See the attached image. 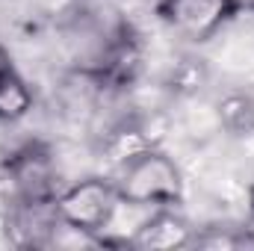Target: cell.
<instances>
[{"instance_id": "cell-1", "label": "cell", "mask_w": 254, "mask_h": 251, "mask_svg": "<svg viewBox=\"0 0 254 251\" xmlns=\"http://www.w3.org/2000/svg\"><path fill=\"white\" fill-rule=\"evenodd\" d=\"M119 204H122L119 184L113 178L89 175V178L74 181L71 187L60 189L54 210H57V219L65 231H74L98 246L101 237L110 231Z\"/></svg>"}, {"instance_id": "cell-2", "label": "cell", "mask_w": 254, "mask_h": 251, "mask_svg": "<svg viewBox=\"0 0 254 251\" xmlns=\"http://www.w3.org/2000/svg\"><path fill=\"white\" fill-rule=\"evenodd\" d=\"M119 198L130 207H181L184 204V172L157 145L133 157L119 169Z\"/></svg>"}, {"instance_id": "cell-3", "label": "cell", "mask_w": 254, "mask_h": 251, "mask_svg": "<svg viewBox=\"0 0 254 251\" xmlns=\"http://www.w3.org/2000/svg\"><path fill=\"white\" fill-rule=\"evenodd\" d=\"M157 18L192 45L216 39L243 9L246 0H157Z\"/></svg>"}, {"instance_id": "cell-4", "label": "cell", "mask_w": 254, "mask_h": 251, "mask_svg": "<svg viewBox=\"0 0 254 251\" xmlns=\"http://www.w3.org/2000/svg\"><path fill=\"white\" fill-rule=\"evenodd\" d=\"M0 169L9 175V181L15 184L24 204H51L60 192L54 154L39 139H30V142L18 145L15 151H9V157H3Z\"/></svg>"}, {"instance_id": "cell-5", "label": "cell", "mask_w": 254, "mask_h": 251, "mask_svg": "<svg viewBox=\"0 0 254 251\" xmlns=\"http://www.w3.org/2000/svg\"><path fill=\"white\" fill-rule=\"evenodd\" d=\"M192 234H195V228L187 222L184 213H178V207H157V210H151L148 219H142L136 225V231L125 240V246L139 251L190 249Z\"/></svg>"}, {"instance_id": "cell-6", "label": "cell", "mask_w": 254, "mask_h": 251, "mask_svg": "<svg viewBox=\"0 0 254 251\" xmlns=\"http://www.w3.org/2000/svg\"><path fill=\"white\" fill-rule=\"evenodd\" d=\"M157 145H160V136H154V130L148 127L145 119L125 116L122 122H116L104 133L101 154L107 157V163H113L116 169H122L133 157H139V154H145L148 148H157Z\"/></svg>"}, {"instance_id": "cell-7", "label": "cell", "mask_w": 254, "mask_h": 251, "mask_svg": "<svg viewBox=\"0 0 254 251\" xmlns=\"http://www.w3.org/2000/svg\"><path fill=\"white\" fill-rule=\"evenodd\" d=\"M216 127L234 139L254 136V95L246 89H228L213 104Z\"/></svg>"}, {"instance_id": "cell-8", "label": "cell", "mask_w": 254, "mask_h": 251, "mask_svg": "<svg viewBox=\"0 0 254 251\" xmlns=\"http://www.w3.org/2000/svg\"><path fill=\"white\" fill-rule=\"evenodd\" d=\"M163 86L175 101H192L210 86V65L195 54H184L178 63H172Z\"/></svg>"}, {"instance_id": "cell-9", "label": "cell", "mask_w": 254, "mask_h": 251, "mask_svg": "<svg viewBox=\"0 0 254 251\" xmlns=\"http://www.w3.org/2000/svg\"><path fill=\"white\" fill-rule=\"evenodd\" d=\"M36 107V92L33 86L15 71H3L0 74V122L3 125H15V122H24Z\"/></svg>"}, {"instance_id": "cell-10", "label": "cell", "mask_w": 254, "mask_h": 251, "mask_svg": "<svg viewBox=\"0 0 254 251\" xmlns=\"http://www.w3.org/2000/svg\"><path fill=\"white\" fill-rule=\"evenodd\" d=\"M190 249H210V251H240L246 249V225H207L195 228Z\"/></svg>"}, {"instance_id": "cell-11", "label": "cell", "mask_w": 254, "mask_h": 251, "mask_svg": "<svg viewBox=\"0 0 254 251\" xmlns=\"http://www.w3.org/2000/svg\"><path fill=\"white\" fill-rule=\"evenodd\" d=\"M9 68H15V65H12V54H9V48L0 42V74L9 71Z\"/></svg>"}, {"instance_id": "cell-12", "label": "cell", "mask_w": 254, "mask_h": 251, "mask_svg": "<svg viewBox=\"0 0 254 251\" xmlns=\"http://www.w3.org/2000/svg\"><path fill=\"white\" fill-rule=\"evenodd\" d=\"M249 210H252V219H254V184L249 187Z\"/></svg>"}]
</instances>
